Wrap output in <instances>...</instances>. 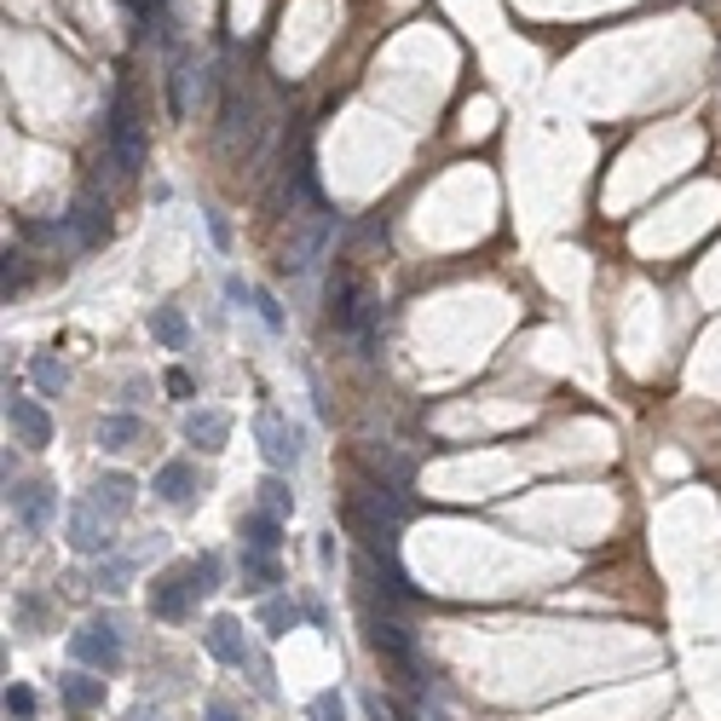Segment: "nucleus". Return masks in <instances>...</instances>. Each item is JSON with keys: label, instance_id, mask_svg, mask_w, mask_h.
Masks as SVG:
<instances>
[{"label": "nucleus", "instance_id": "obj_7", "mask_svg": "<svg viewBox=\"0 0 721 721\" xmlns=\"http://www.w3.org/2000/svg\"><path fill=\"white\" fill-rule=\"evenodd\" d=\"M254 438H260V456H266L272 468H295L300 462V428H289L277 410L254 416Z\"/></svg>", "mask_w": 721, "mask_h": 721}, {"label": "nucleus", "instance_id": "obj_8", "mask_svg": "<svg viewBox=\"0 0 721 721\" xmlns=\"http://www.w3.org/2000/svg\"><path fill=\"white\" fill-rule=\"evenodd\" d=\"M203 647H208L226 670H254V658H260V652L249 647V635H243V624H237V617H208Z\"/></svg>", "mask_w": 721, "mask_h": 721}, {"label": "nucleus", "instance_id": "obj_10", "mask_svg": "<svg viewBox=\"0 0 721 721\" xmlns=\"http://www.w3.org/2000/svg\"><path fill=\"white\" fill-rule=\"evenodd\" d=\"M151 491L163 496L168 508H191L196 496H203V479H196V468L185 462V456H173V462H163V468H156Z\"/></svg>", "mask_w": 721, "mask_h": 721}, {"label": "nucleus", "instance_id": "obj_25", "mask_svg": "<svg viewBox=\"0 0 721 721\" xmlns=\"http://www.w3.org/2000/svg\"><path fill=\"white\" fill-rule=\"evenodd\" d=\"M128 560L122 554H110V560H98V589H105V594H116V589H128Z\"/></svg>", "mask_w": 721, "mask_h": 721}, {"label": "nucleus", "instance_id": "obj_4", "mask_svg": "<svg viewBox=\"0 0 721 721\" xmlns=\"http://www.w3.org/2000/svg\"><path fill=\"white\" fill-rule=\"evenodd\" d=\"M196 612V577L191 566H173L151 584V617H163V624H185Z\"/></svg>", "mask_w": 721, "mask_h": 721}, {"label": "nucleus", "instance_id": "obj_1", "mask_svg": "<svg viewBox=\"0 0 721 721\" xmlns=\"http://www.w3.org/2000/svg\"><path fill=\"white\" fill-rule=\"evenodd\" d=\"M105 156H110V168L122 173V179L145 173V133H139V122H133L128 87H116L110 110H105Z\"/></svg>", "mask_w": 721, "mask_h": 721}, {"label": "nucleus", "instance_id": "obj_11", "mask_svg": "<svg viewBox=\"0 0 721 721\" xmlns=\"http://www.w3.org/2000/svg\"><path fill=\"white\" fill-rule=\"evenodd\" d=\"M64 231L75 237V249H98L110 237V208H98V196H82V203L64 214Z\"/></svg>", "mask_w": 721, "mask_h": 721}, {"label": "nucleus", "instance_id": "obj_26", "mask_svg": "<svg viewBox=\"0 0 721 721\" xmlns=\"http://www.w3.org/2000/svg\"><path fill=\"white\" fill-rule=\"evenodd\" d=\"M7 716L12 721H35V687H24V681L7 687Z\"/></svg>", "mask_w": 721, "mask_h": 721}, {"label": "nucleus", "instance_id": "obj_29", "mask_svg": "<svg viewBox=\"0 0 721 721\" xmlns=\"http://www.w3.org/2000/svg\"><path fill=\"white\" fill-rule=\"evenodd\" d=\"M203 721H243V716H237L226 698H208V705H203Z\"/></svg>", "mask_w": 721, "mask_h": 721}, {"label": "nucleus", "instance_id": "obj_2", "mask_svg": "<svg viewBox=\"0 0 721 721\" xmlns=\"http://www.w3.org/2000/svg\"><path fill=\"white\" fill-rule=\"evenodd\" d=\"M370 647L387 658L398 681H410V687H422V681H428V675H422V652H416V635L398 624V617L375 612V606H370Z\"/></svg>", "mask_w": 721, "mask_h": 721}, {"label": "nucleus", "instance_id": "obj_17", "mask_svg": "<svg viewBox=\"0 0 721 721\" xmlns=\"http://www.w3.org/2000/svg\"><path fill=\"white\" fill-rule=\"evenodd\" d=\"M191 87H196V58L173 52V70H168V110L173 116H191Z\"/></svg>", "mask_w": 721, "mask_h": 721}, {"label": "nucleus", "instance_id": "obj_20", "mask_svg": "<svg viewBox=\"0 0 721 721\" xmlns=\"http://www.w3.org/2000/svg\"><path fill=\"white\" fill-rule=\"evenodd\" d=\"M300 617H307V612H300V606H295V600H284V594H272V600H266V606H260V629H266V635H289V629L300 624Z\"/></svg>", "mask_w": 721, "mask_h": 721}, {"label": "nucleus", "instance_id": "obj_13", "mask_svg": "<svg viewBox=\"0 0 721 721\" xmlns=\"http://www.w3.org/2000/svg\"><path fill=\"white\" fill-rule=\"evenodd\" d=\"M145 324H151V340H156L163 352H185V347H191V317L179 312V307H151Z\"/></svg>", "mask_w": 721, "mask_h": 721}, {"label": "nucleus", "instance_id": "obj_24", "mask_svg": "<svg viewBox=\"0 0 721 721\" xmlns=\"http://www.w3.org/2000/svg\"><path fill=\"white\" fill-rule=\"evenodd\" d=\"M249 307L260 312V324H266L272 335H284V329H289V317H284V307H277V295H272V289H254Z\"/></svg>", "mask_w": 721, "mask_h": 721}, {"label": "nucleus", "instance_id": "obj_9", "mask_svg": "<svg viewBox=\"0 0 721 721\" xmlns=\"http://www.w3.org/2000/svg\"><path fill=\"white\" fill-rule=\"evenodd\" d=\"M7 422L17 433V445H29V450L52 445V416H47L41 398H7Z\"/></svg>", "mask_w": 721, "mask_h": 721}, {"label": "nucleus", "instance_id": "obj_27", "mask_svg": "<svg viewBox=\"0 0 721 721\" xmlns=\"http://www.w3.org/2000/svg\"><path fill=\"white\" fill-rule=\"evenodd\" d=\"M312 721H347V698H340V693H317L312 698Z\"/></svg>", "mask_w": 721, "mask_h": 721}, {"label": "nucleus", "instance_id": "obj_15", "mask_svg": "<svg viewBox=\"0 0 721 721\" xmlns=\"http://www.w3.org/2000/svg\"><path fill=\"white\" fill-rule=\"evenodd\" d=\"M237 531H243V549H260V554H277V549H284V519L266 514V508H249Z\"/></svg>", "mask_w": 721, "mask_h": 721}, {"label": "nucleus", "instance_id": "obj_32", "mask_svg": "<svg viewBox=\"0 0 721 721\" xmlns=\"http://www.w3.org/2000/svg\"><path fill=\"white\" fill-rule=\"evenodd\" d=\"M128 721H163V716H156V710H145V705H139V710H133Z\"/></svg>", "mask_w": 721, "mask_h": 721}, {"label": "nucleus", "instance_id": "obj_23", "mask_svg": "<svg viewBox=\"0 0 721 721\" xmlns=\"http://www.w3.org/2000/svg\"><path fill=\"white\" fill-rule=\"evenodd\" d=\"M191 577H196V594H214L219 577H226V560H219L214 549H203V554L191 560Z\"/></svg>", "mask_w": 721, "mask_h": 721}, {"label": "nucleus", "instance_id": "obj_3", "mask_svg": "<svg viewBox=\"0 0 721 721\" xmlns=\"http://www.w3.org/2000/svg\"><path fill=\"white\" fill-rule=\"evenodd\" d=\"M70 658H75V664H87V670H98V675H116V670H122L128 647H122V629H116V617H93V624L75 629V635H70Z\"/></svg>", "mask_w": 721, "mask_h": 721}, {"label": "nucleus", "instance_id": "obj_5", "mask_svg": "<svg viewBox=\"0 0 721 721\" xmlns=\"http://www.w3.org/2000/svg\"><path fill=\"white\" fill-rule=\"evenodd\" d=\"M110 526H116V519H105V514H98V503H93V496H82V503H70V549H75V554H87V560H105V554L116 549Z\"/></svg>", "mask_w": 721, "mask_h": 721}, {"label": "nucleus", "instance_id": "obj_31", "mask_svg": "<svg viewBox=\"0 0 721 721\" xmlns=\"http://www.w3.org/2000/svg\"><path fill=\"white\" fill-rule=\"evenodd\" d=\"M208 237H214L219 249H231V226H226V219H219V214H208Z\"/></svg>", "mask_w": 721, "mask_h": 721}, {"label": "nucleus", "instance_id": "obj_30", "mask_svg": "<svg viewBox=\"0 0 721 721\" xmlns=\"http://www.w3.org/2000/svg\"><path fill=\"white\" fill-rule=\"evenodd\" d=\"M168 393H173V398H191V393H196V382H191L185 370H168Z\"/></svg>", "mask_w": 721, "mask_h": 721}, {"label": "nucleus", "instance_id": "obj_28", "mask_svg": "<svg viewBox=\"0 0 721 721\" xmlns=\"http://www.w3.org/2000/svg\"><path fill=\"white\" fill-rule=\"evenodd\" d=\"M29 254H7V295H17V289H29V266H24Z\"/></svg>", "mask_w": 721, "mask_h": 721}, {"label": "nucleus", "instance_id": "obj_22", "mask_svg": "<svg viewBox=\"0 0 721 721\" xmlns=\"http://www.w3.org/2000/svg\"><path fill=\"white\" fill-rule=\"evenodd\" d=\"M260 508H266V514H277V519H289V514H295V496H289V485H284L277 473H266V479H260Z\"/></svg>", "mask_w": 721, "mask_h": 721}, {"label": "nucleus", "instance_id": "obj_12", "mask_svg": "<svg viewBox=\"0 0 721 721\" xmlns=\"http://www.w3.org/2000/svg\"><path fill=\"white\" fill-rule=\"evenodd\" d=\"M226 438H231V416L226 410H191L185 416V445L219 456V450H226Z\"/></svg>", "mask_w": 721, "mask_h": 721}, {"label": "nucleus", "instance_id": "obj_14", "mask_svg": "<svg viewBox=\"0 0 721 721\" xmlns=\"http://www.w3.org/2000/svg\"><path fill=\"white\" fill-rule=\"evenodd\" d=\"M133 496H139V479L133 473H105L93 485V503H98V514H105V519H128Z\"/></svg>", "mask_w": 721, "mask_h": 721}, {"label": "nucleus", "instance_id": "obj_16", "mask_svg": "<svg viewBox=\"0 0 721 721\" xmlns=\"http://www.w3.org/2000/svg\"><path fill=\"white\" fill-rule=\"evenodd\" d=\"M58 693H64V705L75 716L105 710V675H58Z\"/></svg>", "mask_w": 721, "mask_h": 721}, {"label": "nucleus", "instance_id": "obj_18", "mask_svg": "<svg viewBox=\"0 0 721 721\" xmlns=\"http://www.w3.org/2000/svg\"><path fill=\"white\" fill-rule=\"evenodd\" d=\"M139 438H145V422L128 416V410H116V416L98 422V445H105V450H128V445H139Z\"/></svg>", "mask_w": 721, "mask_h": 721}, {"label": "nucleus", "instance_id": "obj_6", "mask_svg": "<svg viewBox=\"0 0 721 721\" xmlns=\"http://www.w3.org/2000/svg\"><path fill=\"white\" fill-rule=\"evenodd\" d=\"M7 503L17 514V526H24L29 537H41L52 526V514H58V491L41 485V479H17V485H7Z\"/></svg>", "mask_w": 721, "mask_h": 721}, {"label": "nucleus", "instance_id": "obj_21", "mask_svg": "<svg viewBox=\"0 0 721 721\" xmlns=\"http://www.w3.org/2000/svg\"><path fill=\"white\" fill-rule=\"evenodd\" d=\"M237 566H243V584H249V589H260V594H266V589L277 584V554L243 549V560H237Z\"/></svg>", "mask_w": 721, "mask_h": 721}, {"label": "nucleus", "instance_id": "obj_19", "mask_svg": "<svg viewBox=\"0 0 721 721\" xmlns=\"http://www.w3.org/2000/svg\"><path fill=\"white\" fill-rule=\"evenodd\" d=\"M29 382L41 387L47 398H58V393L70 387V364H58L52 352H35V358H29Z\"/></svg>", "mask_w": 721, "mask_h": 721}]
</instances>
